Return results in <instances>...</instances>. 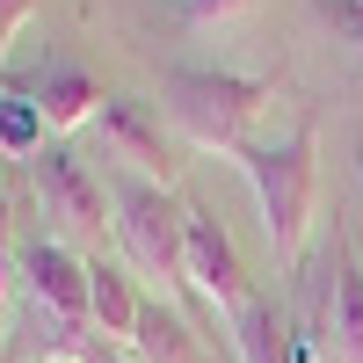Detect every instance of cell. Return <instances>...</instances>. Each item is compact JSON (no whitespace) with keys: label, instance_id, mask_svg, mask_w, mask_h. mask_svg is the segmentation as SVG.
<instances>
[{"label":"cell","instance_id":"7a4b0ae2","mask_svg":"<svg viewBox=\"0 0 363 363\" xmlns=\"http://www.w3.org/2000/svg\"><path fill=\"white\" fill-rule=\"evenodd\" d=\"M240 174L255 182V203H262V225H269V247H277L284 269L306 262V233H313V211H320V138L313 131H291L277 145H240Z\"/></svg>","mask_w":363,"mask_h":363},{"label":"cell","instance_id":"6da1fadb","mask_svg":"<svg viewBox=\"0 0 363 363\" xmlns=\"http://www.w3.org/2000/svg\"><path fill=\"white\" fill-rule=\"evenodd\" d=\"M269 102H277V87L247 80V73H218V66H167L160 73L167 124L189 145H203V153H240V145H255L247 131L269 116Z\"/></svg>","mask_w":363,"mask_h":363},{"label":"cell","instance_id":"ba28073f","mask_svg":"<svg viewBox=\"0 0 363 363\" xmlns=\"http://www.w3.org/2000/svg\"><path fill=\"white\" fill-rule=\"evenodd\" d=\"M15 95L44 116V131H80V124H95L102 102H109V95H102V80L87 73V66H73V58H58V51H51L44 66L15 87Z\"/></svg>","mask_w":363,"mask_h":363},{"label":"cell","instance_id":"30bf717a","mask_svg":"<svg viewBox=\"0 0 363 363\" xmlns=\"http://www.w3.org/2000/svg\"><path fill=\"white\" fill-rule=\"evenodd\" d=\"M327 363H363V269L335 233V298H327Z\"/></svg>","mask_w":363,"mask_h":363},{"label":"cell","instance_id":"5bb4252c","mask_svg":"<svg viewBox=\"0 0 363 363\" xmlns=\"http://www.w3.org/2000/svg\"><path fill=\"white\" fill-rule=\"evenodd\" d=\"M22 277V262H15V240H8V211H0V313H8V284Z\"/></svg>","mask_w":363,"mask_h":363},{"label":"cell","instance_id":"ac0fdd59","mask_svg":"<svg viewBox=\"0 0 363 363\" xmlns=\"http://www.w3.org/2000/svg\"><path fill=\"white\" fill-rule=\"evenodd\" d=\"M0 211H8V203H0Z\"/></svg>","mask_w":363,"mask_h":363},{"label":"cell","instance_id":"8fae6325","mask_svg":"<svg viewBox=\"0 0 363 363\" xmlns=\"http://www.w3.org/2000/svg\"><path fill=\"white\" fill-rule=\"evenodd\" d=\"M131 356H138V363H203V342H196V327L182 320L167 298H145L138 335H131Z\"/></svg>","mask_w":363,"mask_h":363},{"label":"cell","instance_id":"4fadbf2b","mask_svg":"<svg viewBox=\"0 0 363 363\" xmlns=\"http://www.w3.org/2000/svg\"><path fill=\"white\" fill-rule=\"evenodd\" d=\"M37 15V0H0V58H8V44H15V29Z\"/></svg>","mask_w":363,"mask_h":363},{"label":"cell","instance_id":"8992f818","mask_svg":"<svg viewBox=\"0 0 363 363\" xmlns=\"http://www.w3.org/2000/svg\"><path fill=\"white\" fill-rule=\"evenodd\" d=\"M182 203H189V196H182ZM182 277H189V291L203 298L211 313H225V320L255 298V291H247V262H240L233 233L211 218L203 203H189V255H182Z\"/></svg>","mask_w":363,"mask_h":363},{"label":"cell","instance_id":"3957f363","mask_svg":"<svg viewBox=\"0 0 363 363\" xmlns=\"http://www.w3.org/2000/svg\"><path fill=\"white\" fill-rule=\"evenodd\" d=\"M116 247H124V262L138 269V277H153L160 298L174 306L182 291H189V277H182V255H189V203H182L174 189H160V182H124L116 189Z\"/></svg>","mask_w":363,"mask_h":363},{"label":"cell","instance_id":"52a82bcc","mask_svg":"<svg viewBox=\"0 0 363 363\" xmlns=\"http://www.w3.org/2000/svg\"><path fill=\"white\" fill-rule=\"evenodd\" d=\"M95 131H102V153L109 160H124L138 182H160V189H174V174H182V153H174V138L160 131V116L131 102V95H109L102 116H95Z\"/></svg>","mask_w":363,"mask_h":363},{"label":"cell","instance_id":"2e32d148","mask_svg":"<svg viewBox=\"0 0 363 363\" xmlns=\"http://www.w3.org/2000/svg\"><path fill=\"white\" fill-rule=\"evenodd\" d=\"M327 15H335V22H342V29H349V37H356V44H363V8H349V0H327Z\"/></svg>","mask_w":363,"mask_h":363},{"label":"cell","instance_id":"5b68a950","mask_svg":"<svg viewBox=\"0 0 363 363\" xmlns=\"http://www.w3.org/2000/svg\"><path fill=\"white\" fill-rule=\"evenodd\" d=\"M22 284H29V313L95 335V313H87V255H73L66 240H51V233L29 240L22 247Z\"/></svg>","mask_w":363,"mask_h":363},{"label":"cell","instance_id":"e0dca14e","mask_svg":"<svg viewBox=\"0 0 363 363\" xmlns=\"http://www.w3.org/2000/svg\"><path fill=\"white\" fill-rule=\"evenodd\" d=\"M102 363H138V356H116V349H109V356H102Z\"/></svg>","mask_w":363,"mask_h":363},{"label":"cell","instance_id":"9a60e30c","mask_svg":"<svg viewBox=\"0 0 363 363\" xmlns=\"http://www.w3.org/2000/svg\"><path fill=\"white\" fill-rule=\"evenodd\" d=\"M182 8H189V22H225L240 8H255V0H182Z\"/></svg>","mask_w":363,"mask_h":363},{"label":"cell","instance_id":"7c38bea8","mask_svg":"<svg viewBox=\"0 0 363 363\" xmlns=\"http://www.w3.org/2000/svg\"><path fill=\"white\" fill-rule=\"evenodd\" d=\"M233 349H240V363H298L291 356V320L269 298H247L233 313Z\"/></svg>","mask_w":363,"mask_h":363},{"label":"cell","instance_id":"277c9868","mask_svg":"<svg viewBox=\"0 0 363 363\" xmlns=\"http://www.w3.org/2000/svg\"><path fill=\"white\" fill-rule=\"evenodd\" d=\"M29 189H37V211H44V233L66 240L73 255H87L102 240V182L80 167V153H66V145H44L37 160H29Z\"/></svg>","mask_w":363,"mask_h":363},{"label":"cell","instance_id":"9c48e42d","mask_svg":"<svg viewBox=\"0 0 363 363\" xmlns=\"http://www.w3.org/2000/svg\"><path fill=\"white\" fill-rule=\"evenodd\" d=\"M87 313H95V335H102L109 349H131L145 298H138V284H131V269H124V262L87 255Z\"/></svg>","mask_w":363,"mask_h":363}]
</instances>
